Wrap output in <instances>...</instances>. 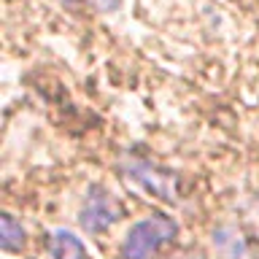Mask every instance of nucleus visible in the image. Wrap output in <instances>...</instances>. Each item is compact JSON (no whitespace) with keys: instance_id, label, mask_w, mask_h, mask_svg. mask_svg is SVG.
<instances>
[{"instance_id":"3","label":"nucleus","mask_w":259,"mask_h":259,"mask_svg":"<svg viewBox=\"0 0 259 259\" xmlns=\"http://www.w3.org/2000/svg\"><path fill=\"white\" fill-rule=\"evenodd\" d=\"M124 170L135 184H141L149 194H154L162 202H176L178 200V178L170 170H162L157 165H151L149 159H138V157H127L124 159Z\"/></svg>"},{"instance_id":"8","label":"nucleus","mask_w":259,"mask_h":259,"mask_svg":"<svg viewBox=\"0 0 259 259\" xmlns=\"http://www.w3.org/2000/svg\"><path fill=\"white\" fill-rule=\"evenodd\" d=\"M62 3H78V0H62Z\"/></svg>"},{"instance_id":"9","label":"nucleus","mask_w":259,"mask_h":259,"mask_svg":"<svg viewBox=\"0 0 259 259\" xmlns=\"http://www.w3.org/2000/svg\"><path fill=\"white\" fill-rule=\"evenodd\" d=\"M186 259H202V256H186Z\"/></svg>"},{"instance_id":"5","label":"nucleus","mask_w":259,"mask_h":259,"mask_svg":"<svg viewBox=\"0 0 259 259\" xmlns=\"http://www.w3.org/2000/svg\"><path fill=\"white\" fill-rule=\"evenodd\" d=\"M49 254L52 259H89L87 246L70 230H54L49 238Z\"/></svg>"},{"instance_id":"6","label":"nucleus","mask_w":259,"mask_h":259,"mask_svg":"<svg viewBox=\"0 0 259 259\" xmlns=\"http://www.w3.org/2000/svg\"><path fill=\"white\" fill-rule=\"evenodd\" d=\"M24 246H27V232H24L22 222H16L14 213H3L0 216V251L22 254Z\"/></svg>"},{"instance_id":"7","label":"nucleus","mask_w":259,"mask_h":259,"mask_svg":"<svg viewBox=\"0 0 259 259\" xmlns=\"http://www.w3.org/2000/svg\"><path fill=\"white\" fill-rule=\"evenodd\" d=\"M95 6L100 8L103 14H113V11H119L121 0H95Z\"/></svg>"},{"instance_id":"4","label":"nucleus","mask_w":259,"mask_h":259,"mask_svg":"<svg viewBox=\"0 0 259 259\" xmlns=\"http://www.w3.org/2000/svg\"><path fill=\"white\" fill-rule=\"evenodd\" d=\"M210 243H213L216 254L222 259H248V243L243 238V232L232 224L216 227L213 235H210Z\"/></svg>"},{"instance_id":"2","label":"nucleus","mask_w":259,"mask_h":259,"mask_svg":"<svg viewBox=\"0 0 259 259\" xmlns=\"http://www.w3.org/2000/svg\"><path fill=\"white\" fill-rule=\"evenodd\" d=\"M121 216H124V208H121V202L105 186H100V184L89 186L84 194V202H81V210H78V224L87 232L100 235L105 230H111Z\"/></svg>"},{"instance_id":"1","label":"nucleus","mask_w":259,"mask_h":259,"mask_svg":"<svg viewBox=\"0 0 259 259\" xmlns=\"http://www.w3.org/2000/svg\"><path fill=\"white\" fill-rule=\"evenodd\" d=\"M178 235V224L165 213L146 216L127 230L121 240V256L124 259H157L162 248L170 246Z\"/></svg>"}]
</instances>
